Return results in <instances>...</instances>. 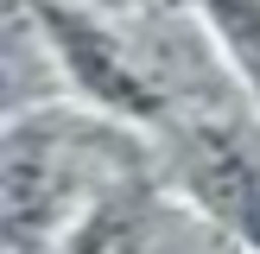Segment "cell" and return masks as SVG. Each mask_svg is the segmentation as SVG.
Instances as JSON below:
<instances>
[{
  "label": "cell",
  "instance_id": "1",
  "mask_svg": "<svg viewBox=\"0 0 260 254\" xmlns=\"http://www.w3.org/2000/svg\"><path fill=\"white\" fill-rule=\"evenodd\" d=\"M89 134L63 114H13L7 152H0V223L7 248L32 254L51 229L76 223L102 190H89Z\"/></svg>",
  "mask_w": 260,
  "mask_h": 254
},
{
  "label": "cell",
  "instance_id": "2",
  "mask_svg": "<svg viewBox=\"0 0 260 254\" xmlns=\"http://www.w3.org/2000/svg\"><path fill=\"white\" fill-rule=\"evenodd\" d=\"M178 184L222 235L260 254V152L235 127H184L178 134Z\"/></svg>",
  "mask_w": 260,
  "mask_h": 254
},
{
  "label": "cell",
  "instance_id": "3",
  "mask_svg": "<svg viewBox=\"0 0 260 254\" xmlns=\"http://www.w3.org/2000/svg\"><path fill=\"white\" fill-rule=\"evenodd\" d=\"M38 19H45V32H51V45H57L70 83L83 89L95 108L127 114V121H152V114H159V89H152L89 19H76V13L57 7V0H38Z\"/></svg>",
  "mask_w": 260,
  "mask_h": 254
},
{
  "label": "cell",
  "instance_id": "4",
  "mask_svg": "<svg viewBox=\"0 0 260 254\" xmlns=\"http://www.w3.org/2000/svg\"><path fill=\"white\" fill-rule=\"evenodd\" d=\"M63 254H152V216L134 184H108L63 235Z\"/></svg>",
  "mask_w": 260,
  "mask_h": 254
},
{
  "label": "cell",
  "instance_id": "5",
  "mask_svg": "<svg viewBox=\"0 0 260 254\" xmlns=\"http://www.w3.org/2000/svg\"><path fill=\"white\" fill-rule=\"evenodd\" d=\"M210 19L222 32L235 70L248 76V89L260 96V0H210Z\"/></svg>",
  "mask_w": 260,
  "mask_h": 254
}]
</instances>
